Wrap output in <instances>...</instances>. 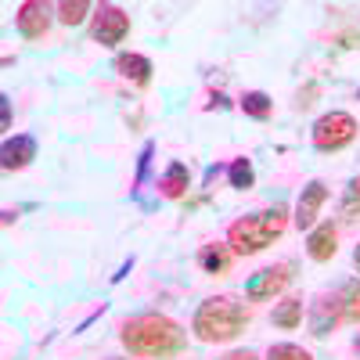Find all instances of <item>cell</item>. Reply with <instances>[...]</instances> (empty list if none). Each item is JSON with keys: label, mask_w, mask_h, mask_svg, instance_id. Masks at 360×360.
Masks as SVG:
<instances>
[{"label": "cell", "mask_w": 360, "mask_h": 360, "mask_svg": "<svg viewBox=\"0 0 360 360\" xmlns=\"http://www.w3.org/2000/svg\"><path fill=\"white\" fill-rule=\"evenodd\" d=\"M119 342L130 356H148V360H169L188 349V328L166 317V314H134L119 324Z\"/></svg>", "instance_id": "obj_1"}, {"label": "cell", "mask_w": 360, "mask_h": 360, "mask_svg": "<svg viewBox=\"0 0 360 360\" xmlns=\"http://www.w3.org/2000/svg\"><path fill=\"white\" fill-rule=\"evenodd\" d=\"M245 324H249L245 303H238L234 295L220 292V295H209L198 303V310L191 317V335L205 346H224L242 335Z\"/></svg>", "instance_id": "obj_2"}, {"label": "cell", "mask_w": 360, "mask_h": 360, "mask_svg": "<svg viewBox=\"0 0 360 360\" xmlns=\"http://www.w3.org/2000/svg\"><path fill=\"white\" fill-rule=\"evenodd\" d=\"M285 227H288V209L285 205H270V209H259V213H245L227 227V245H231L234 256H256L266 245H274L285 234Z\"/></svg>", "instance_id": "obj_3"}, {"label": "cell", "mask_w": 360, "mask_h": 360, "mask_svg": "<svg viewBox=\"0 0 360 360\" xmlns=\"http://www.w3.org/2000/svg\"><path fill=\"white\" fill-rule=\"evenodd\" d=\"M356 134H360L356 119H353L349 112L332 108V112H324L317 123L310 127V144L317 148V152L332 155V152H342V148H349V144L356 141Z\"/></svg>", "instance_id": "obj_4"}, {"label": "cell", "mask_w": 360, "mask_h": 360, "mask_svg": "<svg viewBox=\"0 0 360 360\" xmlns=\"http://www.w3.org/2000/svg\"><path fill=\"white\" fill-rule=\"evenodd\" d=\"M130 33V15L119 8V4H101L94 8V25H90V37H94V44L101 47H115L123 44Z\"/></svg>", "instance_id": "obj_5"}, {"label": "cell", "mask_w": 360, "mask_h": 360, "mask_svg": "<svg viewBox=\"0 0 360 360\" xmlns=\"http://www.w3.org/2000/svg\"><path fill=\"white\" fill-rule=\"evenodd\" d=\"M288 281H292V266L288 263L263 266V270H256V274H249L245 299H249V303H266V299H274L278 292H285Z\"/></svg>", "instance_id": "obj_6"}, {"label": "cell", "mask_w": 360, "mask_h": 360, "mask_svg": "<svg viewBox=\"0 0 360 360\" xmlns=\"http://www.w3.org/2000/svg\"><path fill=\"white\" fill-rule=\"evenodd\" d=\"M307 324H310V335L314 339H328L339 324H346L342 321V310H339V295L335 292H317L310 310H307Z\"/></svg>", "instance_id": "obj_7"}, {"label": "cell", "mask_w": 360, "mask_h": 360, "mask_svg": "<svg viewBox=\"0 0 360 360\" xmlns=\"http://www.w3.org/2000/svg\"><path fill=\"white\" fill-rule=\"evenodd\" d=\"M324 202H328V184L324 180H307L303 184V191H299V198H295V227L299 231H314L317 227V217H321V209H324Z\"/></svg>", "instance_id": "obj_8"}, {"label": "cell", "mask_w": 360, "mask_h": 360, "mask_svg": "<svg viewBox=\"0 0 360 360\" xmlns=\"http://www.w3.org/2000/svg\"><path fill=\"white\" fill-rule=\"evenodd\" d=\"M15 25L25 40H44L51 29V8L44 0H22L15 8Z\"/></svg>", "instance_id": "obj_9"}, {"label": "cell", "mask_w": 360, "mask_h": 360, "mask_svg": "<svg viewBox=\"0 0 360 360\" xmlns=\"http://www.w3.org/2000/svg\"><path fill=\"white\" fill-rule=\"evenodd\" d=\"M33 159H37V137L33 134H8L4 144H0V166L8 173L25 169Z\"/></svg>", "instance_id": "obj_10"}, {"label": "cell", "mask_w": 360, "mask_h": 360, "mask_svg": "<svg viewBox=\"0 0 360 360\" xmlns=\"http://www.w3.org/2000/svg\"><path fill=\"white\" fill-rule=\"evenodd\" d=\"M339 252V227L332 224V220H324V224H317L310 234H307V256L314 259V263H328Z\"/></svg>", "instance_id": "obj_11"}, {"label": "cell", "mask_w": 360, "mask_h": 360, "mask_svg": "<svg viewBox=\"0 0 360 360\" xmlns=\"http://www.w3.org/2000/svg\"><path fill=\"white\" fill-rule=\"evenodd\" d=\"M155 188H159V195H162L166 202L184 198V195L191 191V169H188L184 162H169V166L162 169V176L155 180Z\"/></svg>", "instance_id": "obj_12"}, {"label": "cell", "mask_w": 360, "mask_h": 360, "mask_svg": "<svg viewBox=\"0 0 360 360\" xmlns=\"http://www.w3.org/2000/svg\"><path fill=\"white\" fill-rule=\"evenodd\" d=\"M115 72L123 79H130L134 86H148L155 69H152V58H144L137 51H123V54H115Z\"/></svg>", "instance_id": "obj_13"}, {"label": "cell", "mask_w": 360, "mask_h": 360, "mask_svg": "<svg viewBox=\"0 0 360 360\" xmlns=\"http://www.w3.org/2000/svg\"><path fill=\"white\" fill-rule=\"evenodd\" d=\"M231 259H234V252H231L227 242H209V245L198 249V266L205 270V274H227Z\"/></svg>", "instance_id": "obj_14"}, {"label": "cell", "mask_w": 360, "mask_h": 360, "mask_svg": "<svg viewBox=\"0 0 360 360\" xmlns=\"http://www.w3.org/2000/svg\"><path fill=\"white\" fill-rule=\"evenodd\" d=\"M339 295V310H342V321L346 324H360V278H349L335 288Z\"/></svg>", "instance_id": "obj_15"}, {"label": "cell", "mask_w": 360, "mask_h": 360, "mask_svg": "<svg viewBox=\"0 0 360 360\" xmlns=\"http://www.w3.org/2000/svg\"><path fill=\"white\" fill-rule=\"evenodd\" d=\"M238 108H242L249 119H256V123L274 115V101H270V94H263V90H245V94L238 98Z\"/></svg>", "instance_id": "obj_16"}, {"label": "cell", "mask_w": 360, "mask_h": 360, "mask_svg": "<svg viewBox=\"0 0 360 360\" xmlns=\"http://www.w3.org/2000/svg\"><path fill=\"white\" fill-rule=\"evenodd\" d=\"M270 321H274V328H285V332H292V328L303 324V299H281V303L274 307V314H270Z\"/></svg>", "instance_id": "obj_17"}, {"label": "cell", "mask_w": 360, "mask_h": 360, "mask_svg": "<svg viewBox=\"0 0 360 360\" xmlns=\"http://www.w3.org/2000/svg\"><path fill=\"white\" fill-rule=\"evenodd\" d=\"M227 184H231L234 191H249V188L256 184V169H252V159H245V155L231 159V162H227Z\"/></svg>", "instance_id": "obj_18"}, {"label": "cell", "mask_w": 360, "mask_h": 360, "mask_svg": "<svg viewBox=\"0 0 360 360\" xmlns=\"http://www.w3.org/2000/svg\"><path fill=\"white\" fill-rule=\"evenodd\" d=\"M54 11H58V22H62V25H83V18L94 8H90L86 0H62Z\"/></svg>", "instance_id": "obj_19"}, {"label": "cell", "mask_w": 360, "mask_h": 360, "mask_svg": "<svg viewBox=\"0 0 360 360\" xmlns=\"http://www.w3.org/2000/svg\"><path fill=\"white\" fill-rule=\"evenodd\" d=\"M266 360H314V353L299 342H274L266 349Z\"/></svg>", "instance_id": "obj_20"}, {"label": "cell", "mask_w": 360, "mask_h": 360, "mask_svg": "<svg viewBox=\"0 0 360 360\" xmlns=\"http://www.w3.org/2000/svg\"><path fill=\"white\" fill-rule=\"evenodd\" d=\"M342 217H346V220L360 217V176L349 180V188H346V195H342Z\"/></svg>", "instance_id": "obj_21"}, {"label": "cell", "mask_w": 360, "mask_h": 360, "mask_svg": "<svg viewBox=\"0 0 360 360\" xmlns=\"http://www.w3.org/2000/svg\"><path fill=\"white\" fill-rule=\"evenodd\" d=\"M152 155H155V141H144L141 155H137V176H134V191H141L144 176H148V166H152Z\"/></svg>", "instance_id": "obj_22"}, {"label": "cell", "mask_w": 360, "mask_h": 360, "mask_svg": "<svg viewBox=\"0 0 360 360\" xmlns=\"http://www.w3.org/2000/svg\"><path fill=\"white\" fill-rule=\"evenodd\" d=\"M0 119H4V130H11V98L0 94Z\"/></svg>", "instance_id": "obj_23"}, {"label": "cell", "mask_w": 360, "mask_h": 360, "mask_svg": "<svg viewBox=\"0 0 360 360\" xmlns=\"http://www.w3.org/2000/svg\"><path fill=\"white\" fill-rule=\"evenodd\" d=\"M314 94H317V86H314V83H310V86H307V90H299V101H295V105H299V108H307V105H314V101H310V98H314Z\"/></svg>", "instance_id": "obj_24"}, {"label": "cell", "mask_w": 360, "mask_h": 360, "mask_svg": "<svg viewBox=\"0 0 360 360\" xmlns=\"http://www.w3.org/2000/svg\"><path fill=\"white\" fill-rule=\"evenodd\" d=\"M224 360H259V356H256L252 349H231V353H227Z\"/></svg>", "instance_id": "obj_25"}, {"label": "cell", "mask_w": 360, "mask_h": 360, "mask_svg": "<svg viewBox=\"0 0 360 360\" xmlns=\"http://www.w3.org/2000/svg\"><path fill=\"white\" fill-rule=\"evenodd\" d=\"M130 270H134V256H130V259H127L123 266H119V274H112V285H119V281H123V278L130 274Z\"/></svg>", "instance_id": "obj_26"}, {"label": "cell", "mask_w": 360, "mask_h": 360, "mask_svg": "<svg viewBox=\"0 0 360 360\" xmlns=\"http://www.w3.org/2000/svg\"><path fill=\"white\" fill-rule=\"evenodd\" d=\"M18 220V209H4V213H0V224H4V227H11Z\"/></svg>", "instance_id": "obj_27"}, {"label": "cell", "mask_w": 360, "mask_h": 360, "mask_svg": "<svg viewBox=\"0 0 360 360\" xmlns=\"http://www.w3.org/2000/svg\"><path fill=\"white\" fill-rule=\"evenodd\" d=\"M209 108H231V101H227V98H224V94H217V98H213V101H209Z\"/></svg>", "instance_id": "obj_28"}, {"label": "cell", "mask_w": 360, "mask_h": 360, "mask_svg": "<svg viewBox=\"0 0 360 360\" xmlns=\"http://www.w3.org/2000/svg\"><path fill=\"white\" fill-rule=\"evenodd\" d=\"M353 266H356V274H360V242L353 245Z\"/></svg>", "instance_id": "obj_29"}, {"label": "cell", "mask_w": 360, "mask_h": 360, "mask_svg": "<svg viewBox=\"0 0 360 360\" xmlns=\"http://www.w3.org/2000/svg\"><path fill=\"white\" fill-rule=\"evenodd\" d=\"M353 353H356V356H360V335H356V339H353Z\"/></svg>", "instance_id": "obj_30"}, {"label": "cell", "mask_w": 360, "mask_h": 360, "mask_svg": "<svg viewBox=\"0 0 360 360\" xmlns=\"http://www.w3.org/2000/svg\"><path fill=\"white\" fill-rule=\"evenodd\" d=\"M356 101H360V90H356Z\"/></svg>", "instance_id": "obj_31"}, {"label": "cell", "mask_w": 360, "mask_h": 360, "mask_svg": "<svg viewBox=\"0 0 360 360\" xmlns=\"http://www.w3.org/2000/svg\"><path fill=\"white\" fill-rule=\"evenodd\" d=\"M112 360H123V356H112Z\"/></svg>", "instance_id": "obj_32"}]
</instances>
